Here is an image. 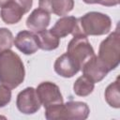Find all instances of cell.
I'll return each mask as SVG.
<instances>
[{"label":"cell","instance_id":"cell-1","mask_svg":"<svg viewBox=\"0 0 120 120\" xmlns=\"http://www.w3.org/2000/svg\"><path fill=\"white\" fill-rule=\"evenodd\" d=\"M25 70L21 57L13 51L0 52V82L10 89L18 87L24 80Z\"/></svg>","mask_w":120,"mask_h":120},{"label":"cell","instance_id":"cell-2","mask_svg":"<svg viewBox=\"0 0 120 120\" xmlns=\"http://www.w3.org/2000/svg\"><path fill=\"white\" fill-rule=\"evenodd\" d=\"M90 109L85 102L68 101L45 108V118L48 120H84Z\"/></svg>","mask_w":120,"mask_h":120},{"label":"cell","instance_id":"cell-3","mask_svg":"<svg viewBox=\"0 0 120 120\" xmlns=\"http://www.w3.org/2000/svg\"><path fill=\"white\" fill-rule=\"evenodd\" d=\"M81 33L84 36H102L112 28L111 18L104 13L90 11L78 19Z\"/></svg>","mask_w":120,"mask_h":120},{"label":"cell","instance_id":"cell-4","mask_svg":"<svg viewBox=\"0 0 120 120\" xmlns=\"http://www.w3.org/2000/svg\"><path fill=\"white\" fill-rule=\"evenodd\" d=\"M98 57L109 71L116 68L120 62V34L116 28L99 45Z\"/></svg>","mask_w":120,"mask_h":120},{"label":"cell","instance_id":"cell-5","mask_svg":"<svg viewBox=\"0 0 120 120\" xmlns=\"http://www.w3.org/2000/svg\"><path fill=\"white\" fill-rule=\"evenodd\" d=\"M67 51V53L79 64L81 69L83 64L95 55L94 49L87 37L82 34L73 36L72 39L68 45Z\"/></svg>","mask_w":120,"mask_h":120},{"label":"cell","instance_id":"cell-6","mask_svg":"<svg viewBox=\"0 0 120 120\" xmlns=\"http://www.w3.org/2000/svg\"><path fill=\"white\" fill-rule=\"evenodd\" d=\"M16 105L22 113L33 114L40 109L41 103L36 89L33 87H26L18 94Z\"/></svg>","mask_w":120,"mask_h":120},{"label":"cell","instance_id":"cell-7","mask_svg":"<svg viewBox=\"0 0 120 120\" xmlns=\"http://www.w3.org/2000/svg\"><path fill=\"white\" fill-rule=\"evenodd\" d=\"M39 101L44 108L63 103V96L59 87L52 82H43L36 89Z\"/></svg>","mask_w":120,"mask_h":120},{"label":"cell","instance_id":"cell-8","mask_svg":"<svg viewBox=\"0 0 120 120\" xmlns=\"http://www.w3.org/2000/svg\"><path fill=\"white\" fill-rule=\"evenodd\" d=\"M50 31L57 38H66L68 35L76 36L81 33L78 19L74 16H63L56 21Z\"/></svg>","mask_w":120,"mask_h":120},{"label":"cell","instance_id":"cell-9","mask_svg":"<svg viewBox=\"0 0 120 120\" xmlns=\"http://www.w3.org/2000/svg\"><path fill=\"white\" fill-rule=\"evenodd\" d=\"M82 70L83 75L90 79L94 83L102 81L110 72L107 67L97 55H94L87 60L83 64Z\"/></svg>","mask_w":120,"mask_h":120},{"label":"cell","instance_id":"cell-10","mask_svg":"<svg viewBox=\"0 0 120 120\" xmlns=\"http://www.w3.org/2000/svg\"><path fill=\"white\" fill-rule=\"evenodd\" d=\"M13 44L19 51L27 55L35 53L39 49L37 34L28 30H22L19 32L14 39Z\"/></svg>","mask_w":120,"mask_h":120},{"label":"cell","instance_id":"cell-11","mask_svg":"<svg viewBox=\"0 0 120 120\" xmlns=\"http://www.w3.org/2000/svg\"><path fill=\"white\" fill-rule=\"evenodd\" d=\"M54 71L61 77L71 78L81 70L79 64L72 59L67 52L60 55L54 62Z\"/></svg>","mask_w":120,"mask_h":120},{"label":"cell","instance_id":"cell-12","mask_svg":"<svg viewBox=\"0 0 120 120\" xmlns=\"http://www.w3.org/2000/svg\"><path fill=\"white\" fill-rule=\"evenodd\" d=\"M40 8L57 16H65L74 8V0H38Z\"/></svg>","mask_w":120,"mask_h":120},{"label":"cell","instance_id":"cell-13","mask_svg":"<svg viewBox=\"0 0 120 120\" xmlns=\"http://www.w3.org/2000/svg\"><path fill=\"white\" fill-rule=\"evenodd\" d=\"M51 21L50 13L46 10L38 8L34 9L26 20V26L33 32L38 33L45 30Z\"/></svg>","mask_w":120,"mask_h":120},{"label":"cell","instance_id":"cell-14","mask_svg":"<svg viewBox=\"0 0 120 120\" xmlns=\"http://www.w3.org/2000/svg\"><path fill=\"white\" fill-rule=\"evenodd\" d=\"M23 9L13 0H10L6 6L1 8L0 16L3 22L7 24H14L21 21L23 16Z\"/></svg>","mask_w":120,"mask_h":120},{"label":"cell","instance_id":"cell-15","mask_svg":"<svg viewBox=\"0 0 120 120\" xmlns=\"http://www.w3.org/2000/svg\"><path fill=\"white\" fill-rule=\"evenodd\" d=\"M38 48L43 51H52L55 50L60 43L59 38L54 36L50 30H43L37 33Z\"/></svg>","mask_w":120,"mask_h":120},{"label":"cell","instance_id":"cell-16","mask_svg":"<svg viewBox=\"0 0 120 120\" xmlns=\"http://www.w3.org/2000/svg\"><path fill=\"white\" fill-rule=\"evenodd\" d=\"M95 88V83L86 76H80L73 84V91L77 96L86 97L90 95Z\"/></svg>","mask_w":120,"mask_h":120},{"label":"cell","instance_id":"cell-17","mask_svg":"<svg viewBox=\"0 0 120 120\" xmlns=\"http://www.w3.org/2000/svg\"><path fill=\"white\" fill-rule=\"evenodd\" d=\"M105 99L107 103L115 109L120 107V96H119V83L118 78L112 83H110L105 90Z\"/></svg>","mask_w":120,"mask_h":120},{"label":"cell","instance_id":"cell-18","mask_svg":"<svg viewBox=\"0 0 120 120\" xmlns=\"http://www.w3.org/2000/svg\"><path fill=\"white\" fill-rule=\"evenodd\" d=\"M14 38L12 33L5 27H0V52L9 50L13 46Z\"/></svg>","mask_w":120,"mask_h":120},{"label":"cell","instance_id":"cell-19","mask_svg":"<svg viewBox=\"0 0 120 120\" xmlns=\"http://www.w3.org/2000/svg\"><path fill=\"white\" fill-rule=\"evenodd\" d=\"M11 100V90L6 85H0V108L8 105Z\"/></svg>","mask_w":120,"mask_h":120},{"label":"cell","instance_id":"cell-20","mask_svg":"<svg viewBox=\"0 0 120 120\" xmlns=\"http://www.w3.org/2000/svg\"><path fill=\"white\" fill-rule=\"evenodd\" d=\"M15 3H17L24 11V13H27L33 5V0H13Z\"/></svg>","mask_w":120,"mask_h":120},{"label":"cell","instance_id":"cell-21","mask_svg":"<svg viewBox=\"0 0 120 120\" xmlns=\"http://www.w3.org/2000/svg\"><path fill=\"white\" fill-rule=\"evenodd\" d=\"M97 4H99L105 7H113L119 4V0H97Z\"/></svg>","mask_w":120,"mask_h":120},{"label":"cell","instance_id":"cell-22","mask_svg":"<svg viewBox=\"0 0 120 120\" xmlns=\"http://www.w3.org/2000/svg\"><path fill=\"white\" fill-rule=\"evenodd\" d=\"M10 0H0V8H3L4 6H6Z\"/></svg>","mask_w":120,"mask_h":120},{"label":"cell","instance_id":"cell-23","mask_svg":"<svg viewBox=\"0 0 120 120\" xmlns=\"http://www.w3.org/2000/svg\"><path fill=\"white\" fill-rule=\"evenodd\" d=\"M86 4H97V0H82Z\"/></svg>","mask_w":120,"mask_h":120}]
</instances>
